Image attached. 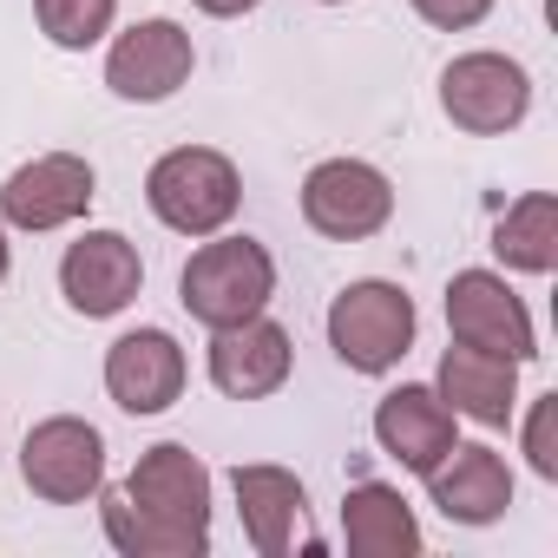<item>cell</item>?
<instances>
[{
  "label": "cell",
  "instance_id": "cb8c5ba5",
  "mask_svg": "<svg viewBox=\"0 0 558 558\" xmlns=\"http://www.w3.org/2000/svg\"><path fill=\"white\" fill-rule=\"evenodd\" d=\"M197 8H204V14H217V21H230V14H250L256 0H197Z\"/></svg>",
  "mask_w": 558,
  "mask_h": 558
},
{
  "label": "cell",
  "instance_id": "2e32d148",
  "mask_svg": "<svg viewBox=\"0 0 558 558\" xmlns=\"http://www.w3.org/2000/svg\"><path fill=\"white\" fill-rule=\"evenodd\" d=\"M125 499L145 506V512H158V519H171V525H210V466L191 447L165 440V447H151L132 466Z\"/></svg>",
  "mask_w": 558,
  "mask_h": 558
},
{
  "label": "cell",
  "instance_id": "52a82bcc",
  "mask_svg": "<svg viewBox=\"0 0 558 558\" xmlns=\"http://www.w3.org/2000/svg\"><path fill=\"white\" fill-rule=\"evenodd\" d=\"M447 329L466 349H493V355H512V362L538 355L525 303L506 290V276H493V269H460L447 283Z\"/></svg>",
  "mask_w": 558,
  "mask_h": 558
},
{
  "label": "cell",
  "instance_id": "8fae6325",
  "mask_svg": "<svg viewBox=\"0 0 558 558\" xmlns=\"http://www.w3.org/2000/svg\"><path fill=\"white\" fill-rule=\"evenodd\" d=\"M236 486V512H243V532L263 558H290L296 545H316L310 532V493L290 466H236L230 473Z\"/></svg>",
  "mask_w": 558,
  "mask_h": 558
},
{
  "label": "cell",
  "instance_id": "30bf717a",
  "mask_svg": "<svg viewBox=\"0 0 558 558\" xmlns=\"http://www.w3.org/2000/svg\"><path fill=\"white\" fill-rule=\"evenodd\" d=\"M145 283V263H138V243L119 236V230H86L66 256H60V290L80 316L106 323L119 316Z\"/></svg>",
  "mask_w": 558,
  "mask_h": 558
},
{
  "label": "cell",
  "instance_id": "5b68a950",
  "mask_svg": "<svg viewBox=\"0 0 558 558\" xmlns=\"http://www.w3.org/2000/svg\"><path fill=\"white\" fill-rule=\"evenodd\" d=\"M440 106L460 132H512L525 112H532V80L519 60L506 53H460L447 73H440Z\"/></svg>",
  "mask_w": 558,
  "mask_h": 558
},
{
  "label": "cell",
  "instance_id": "8992f818",
  "mask_svg": "<svg viewBox=\"0 0 558 558\" xmlns=\"http://www.w3.org/2000/svg\"><path fill=\"white\" fill-rule=\"evenodd\" d=\"M303 217L336 243H362L395 217V184L362 158H329L303 178Z\"/></svg>",
  "mask_w": 558,
  "mask_h": 558
},
{
  "label": "cell",
  "instance_id": "6da1fadb",
  "mask_svg": "<svg viewBox=\"0 0 558 558\" xmlns=\"http://www.w3.org/2000/svg\"><path fill=\"white\" fill-rule=\"evenodd\" d=\"M269 296H276V263L256 236H217V243L191 250V263L178 276V303L204 329H236V323L263 316Z\"/></svg>",
  "mask_w": 558,
  "mask_h": 558
},
{
  "label": "cell",
  "instance_id": "7a4b0ae2",
  "mask_svg": "<svg viewBox=\"0 0 558 558\" xmlns=\"http://www.w3.org/2000/svg\"><path fill=\"white\" fill-rule=\"evenodd\" d=\"M236 197H243V178L223 151L210 145H178L151 165L145 178V204L165 230L178 236H217L230 217H236Z\"/></svg>",
  "mask_w": 558,
  "mask_h": 558
},
{
  "label": "cell",
  "instance_id": "44dd1931",
  "mask_svg": "<svg viewBox=\"0 0 558 558\" xmlns=\"http://www.w3.org/2000/svg\"><path fill=\"white\" fill-rule=\"evenodd\" d=\"M34 14H40V34H47L53 47L80 53V47H93V40L112 27L119 0H34Z\"/></svg>",
  "mask_w": 558,
  "mask_h": 558
},
{
  "label": "cell",
  "instance_id": "7402d4cb",
  "mask_svg": "<svg viewBox=\"0 0 558 558\" xmlns=\"http://www.w3.org/2000/svg\"><path fill=\"white\" fill-rule=\"evenodd\" d=\"M525 453L538 480H558V395H538L532 421H525Z\"/></svg>",
  "mask_w": 558,
  "mask_h": 558
},
{
  "label": "cell",
  "instance_id": "3957f363",
  "mask_svg": "<svg viewBox=\"0 0 558 558\" xmlns=\"http://www.w3.org/2000/svg\"><path fill=\"white\" fill-rule=\"evenodd\" d=\"M329 349L355 368V375H388L408 349H414V303L401 283H349L329 303Z\"/></svg>",
  "mask_w": 558,
  "mask_h": 558
},
{
  "label": "cell",
  "instance_id": "ac0fdd59",
  "mask_svg": "<svg viewBox=\"0 0 558 558\" xmlns=\"http://www.w3.org/2000/svg\"><path fill=\"white\" fill-rule=\"evenodd\" d=\"M342 532H349V551L355 558H414L421 551V525L408 512V499L381 480H362L349 486L342 499Z\"/></svg>",
  "mask_w": 558,
  "mask_h": 558
},
{
  "label": "cell",
  "instance_id": "7c38bea8",
  "mask_svg": "<svg viewBox=\"0 0 558 558\" xmlns=\"http://www.w3.org/2000/svg\"><path fill=\"white\" fill-rule=\"evenodd\" d=\"M106 395L125 414H165L184 395V349L165 329H132L106 349Z\"/></svg>",
  "mask_w": 558,
  "mask_h": 558
},
{
  "label": "cell",
  "instance_id": "9c48e42d",
  "mask_svg": "<svg viewBox=\"0 0 558 558\" xmlns=\"http://www.w3.org/2000/svg\"><path fill=\"white\" fill-rule=\"evenodd\" d=\"M191 66H197V47H191V34H184L178 21H138L132 34L112 40V53H106V86H112L119 99L158 106V99H171V93L191 80Z\"/></svg>",
  "mask_w": 558,
  "mask_h": 558
},
{
  "label": "cell",
  "instance_id": "4fadbf2b",
  "mask_svg": "<svg viewBox=\"0 0 558 558\" xmlns=\"http://www.w3.org/2000/svg\"><path fill=\"white\" fill-rule=\"evenodd\" d=\"M210 336H217V342H210V381H217L230 401H263V395H276V388L290 381V362H296L290 329L250 316V323L210 329Z\"/></svg>",
  "mask_w": 558,
  "mask_h": 558
},
{
  "label": "cell",
  "instance_id": "ba28073f",
  "mask_svg": "<svg viewBox=\"0 0 558 558\" xmlns=\"http://www.w3.org/2000/svg\"><path fill=\"white\" fill-rule=\"evenodd\" d=\"M93 197H99L93 165L73 158V151H47V158L21 165L8 184H0V217L14 230H60L73 217H86Z\"/></svg>",
  "mask_w": 558,
  "mask_h": 558
},
{
  "label": "cell",
  "instance_id": "277c9868",
  "mask_svg": "<svg viewBox=\"0 0 558 558\" xmlns=\"http://www.w3.org/2000/svg\"><path fill=\"white\" fill-rule=\"evenodd\" d=\"M21 480L53 499V506H80L106 486V440L93 421L80 414H53L21 440Z\"/></svg>",
  "mask_w": 558,
  "mask_h": 558
},
{
  "label": "cell",
  "instance_id": "603a6c76",
  "mask_svg": "<svg viewBox=\"0 0 558 558\" xmlns=\"http://www.w3.org/2000/svg\"><path fill=\"white\" fill-rule=\"evenodd\" d=\"M414 14L440 34H460V27H480L493 14V0H414Z\"/></svg>",
  "mask_w": 558,
  "mask_h": 558
},
{
  "label": "cell",
  "instance_id": "d6986e66",
  "mask_svg": "<svg viewBox=\"0 0 558 558\" xmlns=\"http://www.w3.org/2000/svg\"><path fill=\"white\" fill-rule=\"evenodd\" d=\"M99 519H106V538L125 551V558H197L210 545V525H171L145 506L125 499V486L99 493Z\"/></svg>",
  "mask_w": 558,
  "mask_h": 558
},
{
  "label": "cell",
  "instance_id": "9a60e30c",
  "mask_svg": "<svg viewBox=\"0 0 558 558\" xmlns=\"http://www.w3.org/2000/svg\"><path fill=\"white\" fill-rule=\"evenodd\" d=\"M427 493H434V506L447 512V519H460V525H493L506 506H512V473H506V460L493 453V447H480V440H453L447 453H440V466L427 473Z\"/></svg>",
  "mask_w": 558,
  "mask_h": 558
},
{
  "label": "cell",
  "instance_id": "d4e9b609",
  "mask_svg": "<svg viewBox=\"0 0 558 558\" xmlns=\"http://www.w3.org/2000/svg\"><path fill=\"white\" fill-rule=\"evenodd\" d=\"M0 283H8V223H0Z\"/></svg>",
  "mask_w": 558,
  "mask_h": 558
},
{
  "label": "cell",
  "instance_id": "ffe728a7",
  "mask_svg": "<svg viewBox=\"0 0 558 558\" xmlns=\"http://www.w3.org/2000/svg\"><path fill=\"white\" fill-rule=\"evenodd\" d=\"M493 250H499L506 269H525V276L558 269V197H551V191H525V197L493 223Z\"/></svg>",
  "mask_w": 558,
  "mask_h": 558
},
{
  "label": "cell",
  "instance_id": "5bb4252c",
  "mask_svg": "<svg viewBox=\"0 0 558 558\" xmlns=\"http://www.w3.org/2000/svg\"><path fill=\"white\" fill-rule=\"evenodd\" d=\"M375 440H381V453L388 460H401L408 473H434L440 466V453L453 447V408L434 395V388H395V395H381V408H375Z\"/></svg>",
  "mask_w": 558,
  "mask_h": 558
},
{
  "label": "cell",
  "instance_id": "484cf974",
  "mask_svg": "<svg viewBox=\"0 0 558 558\" xmlns=\"http://www.w3.org/2000/svg\"><path fill=\"white\" fill-rule=\"evenodd\" d=\"M329 8H342V0H329Z\"/></svg>",
  "mask_w": 558,
  "mask_h": 558
},
{
  "label": "cell",
  "instance_id": "e0dca14e",
  "mask_svg": "<svg viewBox=\"0 0 558 558\" xmlns=\"http://www.w3.org/2000/svg\"><path fill=\"white\" fill-rule=\"evenodd\" d=\"M453 414L480 421V427H506L512 421V401H519V362L512 355H493V349H466L453 342L440 355V388H434Z\"/></svg>",
  "mask_w": 558,
  "mask_h": 558
}]
</instances>
